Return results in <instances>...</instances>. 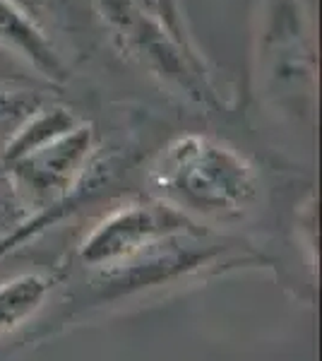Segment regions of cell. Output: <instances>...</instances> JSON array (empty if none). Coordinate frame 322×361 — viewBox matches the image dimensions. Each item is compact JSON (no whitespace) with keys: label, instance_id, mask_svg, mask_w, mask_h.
Returning a JSON list of instances; mask_svg holds the SVG:
<instances>
[{"label":"cell","instance_id":"obj_1","mask_svg":"<svg viewBox=\"0 0 322 361\" xmlns=\"http://www.w3.org/2000/svg\"><path fill=\"white\" fill-rule=\"evenodd\" d=\"M151 183L163 205L188 219L219 224L243 219L260 195L253 166L231 147L202 135L168 145L151 169Z\"/></svg>","mask_w":322,"mask_h":361},{"label":"cell","instance_id":"obj_2","mask_svg":"<svg viewBox=\"0 0 322 361\" xmlns=\"http://www.w3.org/2000/svg\"><path fill=\"white\" fill-rule=\"evenodd\" d=\"M197 229L192 219L163 202H128L92 226L78 246V260L99 275L135 263Z\"/></svg>","mask_w":322,"mask_h":361},{"label":"cell","instance_id":"obj_3","mask_svg":"<svg viewBox=\"0 0 322 361\" xmlns=\"http://www.w3.org/2000/svg\"><path fill=\"white\" fill-rule=\"evenodd\" d=\"M87 147H89V137L85 130H75L66 137L54 135L37 147L27 149L25 154L15 157L17 173L34 195L46 197L56 190H66Z\"/></svg>","mask_w":322,"mask_h":361},{"label":"cell","instance_id":"obj_4","mask_svg":"<svg viewBox=\"0 0 322 361\" xmlns=\"http://www.w3.org/2000/svg\"><path fill=\"white\" fill-rule=\"evenodd\" d=\"M51 294V279L39 272L10 277L0 282V335L13 333L44 308Z\"/></svg>","mask_w":322,"mask_h":361}]
</instances>
